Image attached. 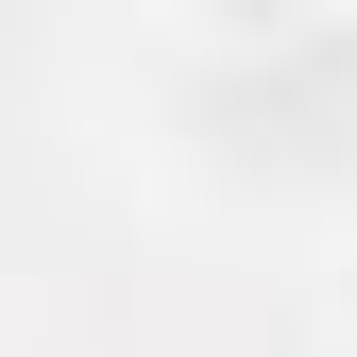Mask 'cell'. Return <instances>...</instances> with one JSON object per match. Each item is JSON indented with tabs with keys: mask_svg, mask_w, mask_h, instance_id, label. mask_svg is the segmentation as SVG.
I'll list each match as a JSON object with an SVG mask.
<instances>
[{
	"mask_svg": "<svg viewBox=\"0 0 357 357\" xmlns=\"http://www.w3.org/2000/svg\"><path fill=\"white\" fill-rule=\"evenodd\" d=\"M188 52H289V34H324V0H153Z\"/></svg>",
	"mask_w": 357,
	"mask_h": 357,
	"instance_id": "cell-1",
	"label": "cell"
}]
</instances>
